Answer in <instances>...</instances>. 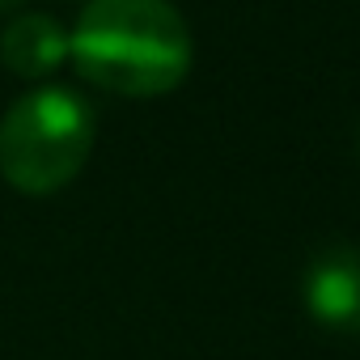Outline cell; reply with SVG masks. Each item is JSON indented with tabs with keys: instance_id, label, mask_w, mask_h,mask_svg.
Segmentation results:
<instances>
[{
	"instance_id": "obj_1",
	"label": "cell",
	"mask_w": 360,
	"mask_h": 360,
	"mask_svg": "<svg viewBox=\"0 0 360 360\" xmlns=\"http://www.w3.org/2000/svg\"><path fill=\"white\" fill-rule=\"evenodd\" d=\"M77 72L123 98H161L191 72V30L169 0H89L68 34Z\"/></svg>"
},
{
	"instance_id": "obj_2",
	"label": "cell",
	"mask_w": 360,
	"mask_h": 360,
	"mask_svg": "<svg viewBox=\"0 0 360 360\" xmlns=\"http://www.w3.org/2000/svg\"><path fill=\"white\" fill-rule=\"evenodd\" d=\"M94 110L64 85L22 94L0 119V178L22 195H56L85 169Z\"/></svg>"
},
{
	"instance_id": "obj_3",
	"label": "cell",
	"mask_w": 360,
	"mask_h": 360,
	"mask_svg": "<svg viewBox=\"0 0 360 360\" xmlns=\"http://www.w3.org/2000/svg\"><path fill=\"white\" fill-rule=\"evenodd\" d=\"M301 301L318 326L356 335L360 330V250L330 246L314 255L301 280Z\"/></svg>"
},
{
	"instance_id": "obj_4",
	"label": "cell",
	"mask_w": 360,
	"mask_h": 360,
	"mask_svg": "<svg viewBox=\"0 0 360 360\" xmlns=\"http://www.w3.org/2000/svg\"><path fill=\"white\" fill-rule=\"evenodd\" d=\"M68 60V34L47 13H22L0 34V64L22 81H43Z\"/></svg>"
}]
</instances>
